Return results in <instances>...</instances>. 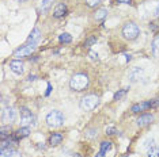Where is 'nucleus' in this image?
<instances>
[{
	"label": "nucleus",
	"mask_w": 159,
	"mask_h": 157,
	"mask_svg": "<svg viewBox=\"0 0 159 157\" xmlns=\"http://www.w3.org/2000/svg\"><path fill=\"white\" fill-rule=\"evenodd\" d=\"M89 83H90V78L86 73H75L70 80V88L72 91L80 92V91H84L89 87Z\"/></svg>",
	"instance_id": "1"
},
{
	"label": "nucleus",
	"mask_w": 159,
	"mask_h": 157,
	"mask_svg": "<svg viewBox=\"0 0 159 157\" xmlns=\"http://www.w3.org/2000/svg\"><path fill=\"white\" fill-rule=\"evenodd\" d=\"M121 34H122V37H124L125 39H128V41H133V39H136L137 37H139L140 28H139V26H137L136 23L128 22V23L124 24V27H122V30H121Z\"/></svg>",
	"instance_id": "2"
},
{
	"label": "nucleus",
	"mask_w": 159,
	"mask_h": 157,
	"mask_svg": "<svg viewBox=\"0 0 159 157\" xmlns=\"http://www.w3.org/2000/svg\"><path fill=\"white\" fill-rule=\"evenodd\" d=\"M99 103V98L97 95L94 94H90V95H86L83 96L80 99V103H79V106H80V108L83 111H91L94 110L97 106H98Z\"/></svg>",
	"instance_id": "3"
},
{
	"label": "nucleus",
	"mask_w": 159,
	"mask_h": 157,
	"mask_svg": "<svg viewBox=\"0 0 159 157\" xmlns=\"http://www.w3.org/2000/svg\"><path fill=\"white\" fill-rule=\"evenodd\" d=\"M46 123L49 127H60L64 123V115L59 110H53L46 115Z\"/></svg>",
	"instance_id": "4"
},
{
	"label": "nucleus",
	"mask_w": 159,
	"mask_h": 157,
	"mask_svg": "<svg viewBox=\"0 0 159 157\" xmlns=\"http://www.w3.org/2000/svg\"><path fill=\"white\" fill-rule=\"evenodd\" d=\"M20 122H22L23 126H29V125L34 123V115L33 112L30 111L26 107H20Z\"/></svg>",
	"instance_id": "5"
},
{
	"label": "nucleus",
	"mask_w": 159,
	"mask_h": 157,
	"mask_svg": "<svg viewBox=\"0 0 159 157\" xmlns=\"http://www.w3.org/2000/svg\"><path fill=\"white\" fill-rule=\"evenodd\" d=\"M15 121V110L12 107H6L2 111V122L3 123H11Z\"/></svg>",
	"instance_id": "6"
},
{
	"label": "nucleus",
	"mask_w": 159,
	"mask_h": 157,
	"mask_svg": "<svg viewBox=\"0 0 159 157\" xmlns=\"http://www.w3.org/2000/svg\"><path fill=\"white\" fill-rule=\"evenodd\" d=\"M35 46L34 45H25V46H20L18 50H15V53H14V57H16V58H20V57H27L30 56L31 53L34 52Z\"/></svg>",
	"instance_id": "7"
},
{
	"label": "nucleus",
	"mask_w": 159,
	"mask_h": 157,
	"mask_svg": "<svg viewBox=\"0 0 159 157\" xmlns=\"http://www.w3.org/2000/svg\"><path fill=\"white\" fill-rule=\"evenodd\" d=\"M143 68H139V66H133L131 70H129V80H131V83H136V81H139L140 78L143 77Z\"/></svg>",
	"instance_id": "8"
},
{
	"label": "nucleus",
	"mask_w": 159,
	"mask_h": 157,
	"mask_svg": "<svg viewBox=\"0 0 159 157\" xmlns=\"http://www.w3.org/2000/svg\"><path fill=\"white\" fill-rule=\"evenodd\" d=\"M39 39H41V31H39V28H33V31L30 33V35H29L27 38V44L29 45H37L39 42Z\"/></svg>",
	"instance_id": "9"
},
{
	"label": "nucleus",
	"mask_w": 159,
	"mask_h": 157,
	"mask_svg": "<svg viewBox=\"0 0 159 157\" xmlns=\"http://www.w3.org/2000/svg\"><path fill=\"white\" fill-rule=\"evenodd\" d=\"M152 121H154V115H151V114H143V115H140L137 118L136 122H137V126L144 127V126H147V125L152 123Z\"/></svg>",
	"instance_id": "10"
},
{
	"label": "nucleus",
	"mask_w": 159,
	"mask_h": 157,
	"mask_svg": "<svg viewBox=\"0 0 159 157\" xmlns=\"http://www.w3.org/2000/svg\"><path fill=\"white\" fill-rule=\"evenodd\" d=\"M23 62L20 61V60H12L11 62H10V69L12 70L14 73L16 74H22L23 73Z\"/></svg>",
	"instance_id": "11"
},
{
	"label": "nucleus",
	"mask_w": 159,
	"mask_h": 157,
	"mask_svg": "<svg viewBox=\"0 0 159 157\" xmlns=\"http://www.w3.org/2000/svg\"><path fill=\"white\" fill-rule=\"evenodd\" d=\"M147 108H151V100L148 102H143V103H137V104H133L132 106V112H140V111H144Z\"/></svg>",
	"instance_id": "12"
},
{
	"label": "nucleus",
	"mask_w": 159,
	"mask_h": 157,
	"mask_svg": "<svg viewBox=\"0 0 159 157\" xmlns=\"http://www.w3.org/2000/svg\"><path fill=\"white\" fill-rule=\"evenodd\" d=\"M67 14V6L64 3H60V4L56 6L55 11H53V16L55 18H63Z\"/></svg>",
	"instance_id": "13"
},
{
	"label": "nucleus",
	"mask_w": 159,
	"mask_h": 157,
	"mask_svg": "<svg viewBox=\"0 0 159 157\" xmlns=\"http://www.w3.org/2000/svg\"><path fill=\"white\" fill-rule=\"evenodd\" d=\"M2 157H22V153L15 151V149H7V151H0Z\"/></svg>",
	"instance_id": "14"
},
{
	"label": "nucleus",
	"mask_w": 159,
	"mask_h": 157,
	"mask_svg": "<svg viewBox=\"0 0 159 157\" xmlns=\"http://www.w3.org/2000/svg\"><path fill=\"white\" fill-rule=\"evenodd\" d=\"M61 141H63V134H60V133H53L49 138V144L53 146L61 144Z\"/></svg>",
	"instance_id": "15"
},
{
	"label": "nucleus",
	"mask_w": 159,
	"mask_h": 157,
	"mask_svg": "<svg viewBox=\"0 0 159 157\" xmlns=\"http://www.w3.org/2000/svg\"><path fill=\"white\" fill-rule=\"evenodd\" d=\"M29 134H30V129H29V126H23V127H20V129L15 133L16 138H25V137H27Z\"/></svg>",
	"instance_id": "16"
},
{
	"label": "nucleus",
	"mask_w": 159,
	"mask_h": 157,
	"mask_svg": "<svg viewBox=\"0 0 159 157\" xmlns=\"http://www.w3.org/2000/svg\"><path fill=\"white\" fill-rule=\"evenodd\" d=\"M107 16V10L106 8H99V10H97V12H95V19L97 20H103Z\"/></svg>",
	"instance_id": "17"
},
{
	"label": "nucleus",
	"mask_w": 159,
	"mask_h": 157,
	"mask_svg": "<svg viewBox=\"0 0 159 157\" xmlns=\"http://www.w3.org/2000/svg\"><path fill=\"white\" fill-rule=\"evenodd\" d=\"M152 53L155 57H159V37H155L152 41Z\"/></svg>",
	"instance_id": "18"
},
{
	"label": "nucleus",
	"mask_w": 159,
	"mask_h": 157,
	"mask_svg": "<svg viewBox=\"0 0 159 157\" xmlns=\"http://www.w3.org/2000/svg\"><path fill=\"white\" fill-rule=\"evenodd\" d=\"M59 41L61 42V44H70V42L72 41V37L68 33H64L59 37Z\"/></svg>",
	"instance_id": "19"
},
{
	"label": "nucleus",
	"mask_w": 159,
	"mask_h": 157,
	"mask_svg": "<svg viewBox=\"0 0 159 157\" xmlns=\"http://www.w3.org/2000/svg\"><path fill=\"white\" fill-rule=\"evenodd\" d=\"M111 149V142H109V141H102L101 142V151L102 152H109Z\"/></svg>",
	"instance_id": "20"
},
{
	"label": "nucleus",
	"mask_w": 159,
	"mask_h": 157,
	"mask_svg": "<svg viewBox=\"0 0 159 157\" xmlns=\"http://www.w3.org/2000/svg\"><path fill=\"white\" fill-rule=\"evenodd\" d=\"M8 131H11V129H10V127H6V126L2 127V134H0V137H2V141H4L7 137H10V133H8Z\"/></svg>",
	"instance_id": "21"
},
{
	"label": "nucleus",
	"mask_w": 159,
	"mask_h": 157,
	"mask_svg": "<svg viewBox=\"0 0 159 157\" xmlns=\"http://www.w3.org/2000/svg\"><path fill=\"white\" fill-rule=\"evenodd\" d=\"M97 42V37H94V35H91V37H89L87 39H86V42H84V46L86 48H90V46H93L94 44Z\"/></svg>",
	"instance_id": "22"
},
{
	"label": "nucleus",
	"mask_w": 159,
	"mask_h": 157,
	"mask_svg": "<svg viewBox=\"0 0 159 157\" xmlns=\"http://www.w3.org/2000/svg\"><path fill=\"white\" fill-rule=\"evenodd\" d=\"M148 157H159V148L152 146V148L148 151Z\"/></svg>",
	"instance_id": "23"
},
{
	"label": "nucleus",
	"mask_w": 159,
	"mask_h": 157,
	"mask_svg": "<svg viewBox=\"0 0 159 157\" xmlns=\"http://www.w3.org/2000/svg\"><path fill=\"white\" fill-rule=\"evenodd\" d=\"M102 2V0H84V3H86V6H89V7H97L99 4V3Z\"/></svg>",
	"instance_id": "24"
},
{
	"label": "nucleus",
	"mask_w": 159,
	"mask_h": 157,
	"mask_svg": "<svg viewBox=\"0 0 159 157\" xmlns=\"http://www.w3.org/2000/svg\"><path fill=\"white\" fill-rule=\"evenodd\" d=\"M126 91H128V88H124V90H121V91H118L117 94L114 95V100H120V99L126 94Z\"/></svg>",
	"instance_id": "25"
},
{
	"label": "nucleus",
	"mask_w": 159,
	"mask_h": 157,
	"mask_svg": "<svg viewBox=\"0 0 159 157\" xmlns=\"http://www.w3.org/2000/svg\"><path fill=\"white\" fill-rule=\"evenodd\" d=\"M95 129H90V130H87L86 131V137H89V138H93L94 135H97V133H95Z\"/></svg>",
	"instance_id": "26"
},
{
	"label": "nucleus",
	"mask_w": 159,
	"mask_h": 157,
	"mask_svg": "<svg viewBox=\"0 0 159 157\" xmlns=\"http://www.w3.org/2000/svg\"><path fill=\"white\" fill-rule=\"evenodd\" d=\"M52 2L53 0H44V3H42V10H44V11L45 10H48V7L52 4Z\"/></svg>",
	"instance_id": "27"
},
{
	"label": "nucleus",
	"mask_w": 159,
	"mask_h": 157,
	"mask_svg": "<svg viewBox=\"0 0 159 157\" xmlns=\"http://www.w3.org/2000/svg\"><path fill=\"white\" fill-rule=\"evenodd\" d=\"M116 133H117L116 127H106V134L107 135H111V134H116Z\"/></svg>",
	"instance_id": "28"
},
{
	"label": "nucleus",
	"mask_w": 159,
	"mask_h": 157,
	"mask_svg": "<svg viewBox=\"0 0 159 157\" xmlns=\"http://www.w3.org/2000/svg\"><path fill=\"white\" fill-rule=\"evenodd\" d=\"M89 56H90V58H91V60H94V61H95V60H98V54H97L95 52H93V50L89 52Z\"/></svg>",
	"instance_id": "29"
},
{
	"label": "nucleus",
	"mask_w": 159,
	"mask_h": 157,
	"mask_svg": "<svg viewBox=\"0 0 159 157\" xmlns=\"http://www.w3.org/2000/svg\"><path fill=\"white\" fill-rule=\"evenodd\" d=\"M117 3H121V4H131V0H117Z\"/></svg>",
	"instance_id": "30"
},
{
	"label": "nucleus",
	"mask_w": 159,
	"mask_h": 157,
	"mask_svg": "<svg viewBox=\"0 0 159 157\" xmlns=\"http://www.w3.org/2000/svg\"><path fill=\"white\" fill-rule=\"evenodd\" d=\"M95 157H105V152H102V151H101L99 153H97V155H95Z\"/></svg>",
	"instance_id": "31"
},
{
	"label": "nucleus",
	"mask_w": 159,
	"mask_h": 157,
	"mask_svg": "<svg viewBox=\"0 0 159 157\" xmlns=\"http://www.w3.org/2000/svg\"><path fill=\"white\" fill-rule=\"evenodd\" d=\"M155 15H159V4L157 7V10H155Z\"/></svg>",
	"instance_id": "32"
},
{
	"label": "nucleus",
	"mask_w": 159,
	"mask_h": 157,
	"mask_svg": "<svg viewBox=\"0 0 159 157\" xmlns=\"http://www.w3.org/2000/svg\"><path fill=\"white\" fill-rule=\"evenodd\" d=\"M72 157H82V156L79 155V153H75V155H72Z\"/></svg>",
	"instance_id": "33"
},
{
	"label": "nucleus",
	"mask_w": 159,
	"mask_h": 157,
	"mask_svg": "<svg viewBox=\"0 0 159 157\" xmlns=\"http://www.w3.org/2000/svg\"><path fill=\"white\" fill-rule=\"evenodd\" d=\"M15 2H19V3H22V2H26V0H15Z\"/></svg>",
	"instance_id": "34"
}]
</instances>
